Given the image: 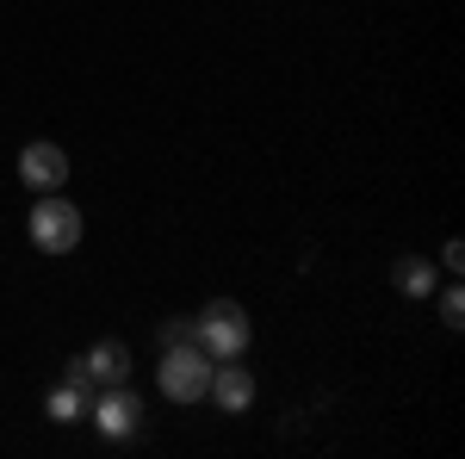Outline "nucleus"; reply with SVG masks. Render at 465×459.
<instances>
[{
  "label": "nucleus",
  "mask_w": 465,
  "mask_h": 459,
  "mask_svg": "<svg viewBox=\"0 0 465 459\" xmlns=\"http://www.w3.org/2000/svg\"><path fill=\"white\" fill-rule=\"evenodd\" d=\"M193 342L212 354V360H242V348H249V311L236 298H212L193 317Z\"/></svg>",
  "instance_id": "f257e3e1"
},
{
  "label": "nucleus",
  "mask_w": 465,
  "mask_h": 459,
  "mask_svg": "<svg viewBox=\"0 0 465 459\" xmlns=\"http://www.w3.org/2000/svg\"><path fill=\"white\" fill-rule=\"evenodd\" d=\"M212 354L199 348V342H180V348H162V397H174V404H199L205 391H212Z\"/></svg>",
  "instance_id": "f03ea898"
},
{
  "label": "nucleus",
  "mask_w": 465,
  "mask_h": 459,
  "mask_svg": "<svg viewBox=\"0 0 465 459\" xmlns=\"http://www.w3.org/2000/svg\"><path fill=\"white\" fill-rule=\"evenodd\" d=\"M32 243L44 254H69L81 243V212H74L69 199H56V193H44L32 205Z\"/></svg>",
  "instance_id": "7ed1b4c3"
},
{
  "label": "nucleus",
  "mask_w": 465,
  "mask_h": 459,
  "mask_svg": "<svg viewBox=\"0 0 465 459\" xmlns=\"http://www.w3.org/2000/svg\"><path fill=\"white\" fill-rule=\"evenodd\" d=\"M19 180H25L32 193H56V186L69 180V155H63L56 143H25V149H19Z\"/></svg>",
  "instance_id": "20e7f679"
},
{
  "label": "nucleus",
  "mask_w": 465,
  "mask_h": 459,
  "mask_svg": "<svg viewBox=\"0 0 465 459\" xmlns=\"http://www.w3.org/2000/svg\"><path fill=\"white\" fill-rule=\"evenodd\" d=\"M137 416H143V404H137L131 385H106V397L94 404V423H100V434H112V441H124V434L137 428Z\"/></svg>",
  "instance_id": "39448f33"
},
{
  "label": "nucleus",
  "mask_w": 465,
  "mask_h": 459,
  "mask_svg": "<svg viewBox=\"0 0 465 459\" xmlns=\"http://www.w3.org/2000/svg\"><path fill=\"white\" fill-rule=\"evenodd\" d=\"M205 397H217L223 404V416H242L254 404V379H249V366H236V360H217L212 366V391Z\"/></svg>",
  "instance_id": "423d86ee"
},
{
  "label": "nucleus",
  "mask_w": 465,
  "mask_h": 459,
  "mask_svg": "<svg viewBox=\"0 0 465 459\" xmlns=\"http://www.w3.org/2000/svg\"><path fill=\"white\" fill-rule=\"evenodd\" d=\"M81 366H87L94 385H124V379H131V348H124V342H94Z\"/></svg>",
  "instance_id": "0eeeda50"
},
{
  "label": "nucleus",
  "mask_w": 465,
  "mask_h": 459,
  "mask_svg": "<svg viewBox=\"0 0 465 459\" xmlns=\"http://www.w3.org/2000/svg\"><path fill=\"white\" fill-rule=\"evenodd\" d=\"M44 410H50V423H81V416L94 410V385H69V379H63V385L50 391Z\"/></svg>",
  "instance_id": "6e6552de"
},
{
  "label": "nucleus",
  "mask_w": 465,
  "mask_h": 459,
  "mask_svg": "<svg viewBox=\"0 0 465 459\" xmlns=\"http://www.w3.org/2000/svg\"><path fill=\"white\" fill-rule=\"evenodd\" d=\"M391 280H397L403 298H429V292H434V267L422 261V254H403V261L391 267Z\"/></svg>",
  "instance_id": "1a4fd4ad"
},
{
  "label": "nucleus",
  "mask_w": 465,
  "mask_h": 459,
  "mask_svg": "<svg viewBox=\"0 0 465 459\" xmlns=\"http://www.w3.org/2000/svg\"><path fill=\"white\" fill-rule=\"evenodd\" d=\"M440 323H447V329H460V323H465V292H460V285L440 292Z\"/></svg>",
  "instance_id": "9d476101"
},
{
  "label": "nucleus",
  "mask_w": 465,
  "mask_h": 459,
  "mask_svg": "<svg viewBox=\"0 0 465 459\" xmlns=\"http://www.w3.org/2000/svg\"><path fill=\"white\" fill-rule=\"evenodd\" d=\"M180 342H193V323H162V348H180Z\"/></svg>",
  "instance_id": "9b49d317"
},
{
  "label": "nucleus",
  "mask_w": 465,
  "mask_h": 459,
  "mask_svg": "<svg viewBox=\"0 0 465 459\" xmlns=\"http://www.w3.org/2000/svg\"><path fill=\"white\" fill-rule=\"evenodd\" d=\"M460 261H465V248H460V243L440 248V267H447V274H460Z\"/></svg>",
  "instance_id": "f8f14e48"
}]
</instances>
